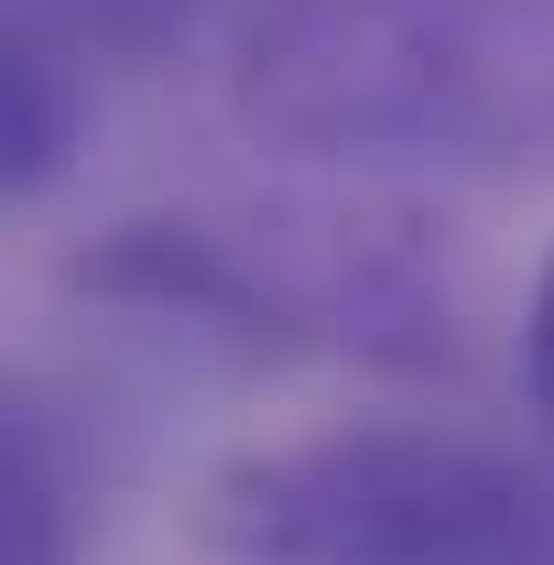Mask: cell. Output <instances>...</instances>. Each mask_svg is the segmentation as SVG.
Instances as JSON below:
<instances>
[{"label":"cell","mask_w":554,"mask_h":565,"mask_svg":"<svg viewBox=\"0 0 554 565\" xmlns=\"http://www.w3.org/2000/svg\"><path fill=\"white\" fill-rule=\"evenodd\" d=\"M0 565H76V457L33 392H0Z\"/></svg>","instance_id":"cell-4"},{"label":"cell","mask_w":554,"mask_h":565,"mask_svg":"<svg viewBox=\"0 0 554 565\" xmlns=\"http://www.w3.org/2000/svg\"><path fill=\"white\" fill-rule=\"evenodd\" d=\"M239 109L294 152H554V0H251Z\"/></svg>","instance_id":"cell-1"},{"label":"cell","mask_w":554,"mask_h":565,"mask_svg":"<svg viewBox=\"0 0 554 565\" xmlns=\"http://www.w3.org/2000/svg\"><path fill=\"white\" fill-rule=\"evenodd\" d=\"M522 381H533V403L554 414V250H544V273H533V305H522Z\"/></svg>","instance_id":"cell-6"},{"label":"cell","mask_w":554,"mask_h":565,"mask_svg":"<svg viewBox=\"0 0 554 565\" xmlns=\"http://www.w3.org/2000/svg\"><path fill=\"white\" fill-rule=\"evenodd\" d=\"M76 141H87V87H76L66 44L0 22V207L66 185Z\"/></svg>","instance_id":"cell-3"},{"label":"cell","mask_w":554,"mask_h":565,"mask_svg":"<svg viewBox=\"0 0 554 565\" xmlns=\"http://www.w3.org/2000/svg\"><path fill=\"white\" fill-rule=\"evenodd\" d=\"M228 565H554V490L479 435L327 424L207 479Z\"/></svg>","instance_id":"cell-2"},{"label":"cell","mask_w":554,"mask_h":565,"mask_svg":"<svg viewBox=\"0 0 554 565\" xmlns=\"http://www.w3.org/2000/svg\"><path fill=\"white\" fill-rule=\"evenodd\" d=\"M55 11H66L76 44H98V55H131V66H141V55L185 44L207 0H55Z\"/></svg>","instance_id":"cell-5"}]
</instances>
